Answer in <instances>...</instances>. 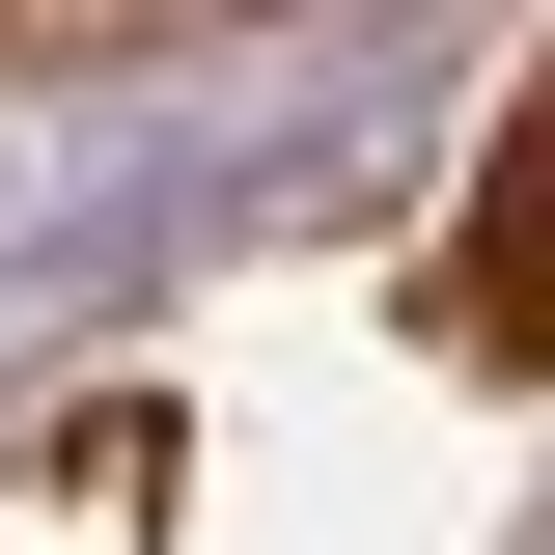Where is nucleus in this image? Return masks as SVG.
I'll return each instance as SVG.
<instances>
[{
    "mask_svg": "<svg viewBox=\"0 0 555 555\" xmlns=\"http://www.w3.org/2000/svg\"><path fill=\"white\" fill-rule=\"evenodd\" d=\"M473 334H500V361H555V83H528V139H500V222H473Z\"/></svg>",
    "mask_w": 555,
    "mask_h": 555,
    "instance_id": "obj_1",
    "label": "nucleus"
}]
</instances>
